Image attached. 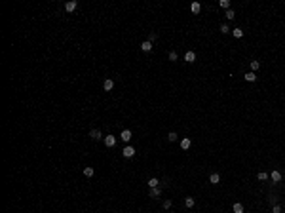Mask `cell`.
Here are the masks:
<instances>
[{
	"mask_svg": "<svg viewBox=\"0 0 285 213\" xmlns=\"http://www.w3.org/2000/svg\"><path fill=\"white\" fill-rule=\"evenodd\" d=\"M112 88H114V82H112L110 78H106L105 82H103V90H105V91H110Z\"/></svg>",
	"mask_w": 285,
	"mask_h": 213,
	"instance_id": "6",
	"label": "cell"
},
{
	"mask_svg": "<svg viewBox=\"0 0 285 213\" xmlns=\"http://www.w3.org/2000/svg\"><path fill=\"white\" fill-rule=\"evenodd\" d=\"M245 80H247V82H255V80H257V76H255V72H253V70L245 74Z\"/></svg>",
	"mask_w": 285,
	"mask_h": 213,
	"instance_id": "18",
	"label": "cell"
},
{
	"mask_svg": "<svg viewBox=\"0 0 285 213\" xmlns=\"http://www.w3.org/2000/svg\"><path fill=\"white\" fill-rule=\"evenodd\" d=\"M200 10H201L200 2H192V4H190V11H192V13H200Z\"/></svg>",
	"mask_w": 285,
	"mask_h": 213,
	"instance_id": "9",
	"label": "cell"
},
{
	"mask_svg": "<svg viewBox=\"0 0 285 213\" xmlns=\"http://www.w3.org/2000/svg\"><path fill=\"white\" fill-rule=\"evenodd\" d=\"M272 213H281V206H278V204H276L274 208H272Z\"/></svg>",
	"mask_w": 285,
	"mask_h": 213,
	"instance_id": "27",
	"label": "cell"
},
{
	"mask_svg": "<svg viewBox=\"0 0 285 213\" xmlns=\"http://www.w3.org/2000/svg\"><path fill=\"white\" fill-rule=\"evenodd\" d=\"M226 17H228V19H234V17H236L234 10H226Z\"/></svg>",
	"mask_w": 285,
	"mask_h": 213,
	"instance_id": "25",
	"label": "cell"
},
{
	"mask_svg": "<svg viewBox=\"0 0 285 213\" xmlns=\"http://www.w3.org/2000/svg\"><path fill=\"white\" fill-rule=\"evenodd\" d=\"M167 139H169V141H177V139H179V135H177L175 131H171V133L167 135Z\"/></svg>",
	"mask_w": 285,
	"mask_h": 213,
	"instance_id": "23",
	"label": "cell"
},
{
	"mask_svg": "<svg viewBox=\"0 0 285 213\" xmlns=\"http://www.w3.org/2000/svg\"><path fill=\"white\" fill-rule=\"evenodd\" d=\"M122 154H124V158H133V156H135V149H133V147H129V145H127L126 149L122 150Z\"/></svg>",
	"mask_w": 285,
	"mask_h": 213,
	"instance_id": "1",
	"label": "cell"
},
{
	"mask_svg": "<svg viewBox=\"0 0 285 213\" xmlns=\"http://www.w3.org/2000/svg\"><path fill=\"white\" fill-rule=\"evenodd\" d=\"M190 145H192V141H190V139H181V149L183 150H186V149H190Z\"/></svg>",
	"mask_w": 285,
	"mask_h": 213,
	"instance_id": "10",
	"label": "cell"
},
{
	"mask_svg": "<svg viewBox=\"0 0 285 213\" xmlns=\"http://www.w3.org/2000/svg\"><path fill=\"white\" fill-rule=\"evenodd\" d=\"M232 34H234V38H242L243 36V31L238 27V29H234V31H232Z\"/></svg>",
	"mask_w": 285,
	"mask_h": 213,
	"instance_id": "17",
	"label": "cell"
},
{
	"mask_svg": "<svg viewBox=\"0 0 285 213\" xmlns=\"http://www.w3.org/2000/svg\"><path fill=\"white\" fill-rule=\"evenodd\" d=\"M158 185H160V181L156 177H150V179H148V186H150V188H156Z\"/></svg>",
	"mask_w": 285,
	"mask_h": 213,
	"instance_id": "14",
	"label": "cell"
},
{
	"mask_svg": "<svg viewBox=\"0 0 285 213\" xmlns=\"http://www.w3.org/2000/svg\"><path fill=\"white\" fill-rule=\"evenodd\" d=\"M169 59H171V61H177V53H175V52H169Z\"/></svg>",
	"mask_w": 285,
	"mask_h": 213,
	"instance_id": "28",
	"label": "cell"
},
{
	"mask_svg": "<svg viewBox=\"0 0 285 213\" xmlns=\"http://www.w3.org/2000/svg\"><path fill=\"white\" fill-rule=\"evenodd\" d=\"M169 208H171V200H165L164 202V209H169Z\"/></svg>",
	"mask_w": 285,
	"mask_h": 213,
	"instance_id": "29",
	"label": "cell"
},
{
	"mask_svg": "<svg viewBox=\"0 0 285 213\" xmlns=\"http://www.w3.org/2000/svg\"><path fill=\"white\" fill-rule=\"evenodd\" d=\"M131 137H133V133L129 131V129H124V131H122V135H120V139L124 141V143H129V141H131Z\"/></svg>",
	"mask_w": 285,
	"mask_h": 213,
	"instance_id": "2",
	"label": "cell"
},
{
	"mask_svg": "<svg viewBox=\"0 0 285 213\" xmlns=\"http://www.w3.org/2000/svg\"><path fill=\"white\" fill-rule=\"evenodd\" d=\"M234 213H243V206H242V204H240V202H236V204H234Z\"/></svg>",
	"mask_w": 285,
	"mask_h": 213,
	"instance_id": "16",
	"label": "cell"
},
{
	"mask_svg": "<svg viewBox=\"0 0 285 213\" xmlns=\"http://www.w3.org/2000/svg\"><path fill=\"white\" fill-rule=\"evenodd\" d=\"M160 194H162V188H160V186H156V188H150V198H158Z\"/></svg>",
	"mask_w": 285,
	"mask_h": 213,
	"instance_id": "13",
	"label": "cell"
},
{
	"mask_svg": "<svg viewBox=\"0 0 285 213\" xmlns=\"http://www.w3.org/2000/svg\"><path fill=\"white\" fill-rule=\"evenodd\" d=\"M185 61H186V63H194V61H196V53L194 52H186L185 53Z\"/></svg>",
	"mask_w": 285,
	"mask_h": 213,
	"instance_id": "7",
	"label": "cell"
},
{
	"mask_svg": "<svg viewBox=\"0 0 285 213\" xmlns=\"http://www.w3.org/2000/svg\"><path fill=\"white\" fill-rule=\"evenodd\" d=\"M76 8H78V2H76V0H70V2H67V4H65V10L69 11V13H72Z\"/></svg>",
	"mask_w": 285,
	"mask_h": 213,
	"instance_id": "3",
	"label": "cell"
},
{
	"mask_svg": "<svg viewBox=\"0 0 285 213\" xmlns=\"http://www.w3.org/2000/svg\"><path fill=\"white\" fill-rule=\"evenodd\" d=\"M156 38H158V34H156V32H150V34H148V42H154Z\"/></svg>",
	"mask_w": 285,
	"mask_h": 213,
	"instance_id": "24",
	"label": "cell"
},
{
	"mask_svg": "<svg viewBox=\"0 0 285 213\" xmlns=\"http://www.w3.org/2000/svg\"><path fill=\"white\" fill-rule=\"evenodd\" d=\"M249 65H251V70H253V72H255V70H259V67H260V63H259V61H251Z\"/></svg>",
	"mask_w": 285,
	"mask_h": 213,
	"instance_id": "22",
	"label": "cell"
},
{
	"mask_svg": "<svg viewBox=\"0 0 285 213\" xmlns=\"http://www.w3.org/2000/svg\"><path fill=\"white\" fill-rule=\"evenodd\" d=\"M219 6H221L222 10H230V0H221V2H219Z\"/></svg>",
	"mask_w": 285,
	"mask_h": 213,
	"instance_id": "15",
	"label": "cell"
},
{
	"mask_svg": "<svg viewBox=\"0 0 285 213\" xmlns=\"http://www.w3.org/2000/svg\"><path fill=\"white\" fill-rule=\"evenodd\" d=\"M221 32H222V34H226V32H230L228 25H221Z\"/></svg>",
	"mask_w": 285,
	"mask_h": 213,
	"instance_id": "26",
	"label": "cell"
},
{
	"mask_svg": "<svg viewBox=\"0 0 285 213\" xmlns=\"http://www.w3.org/2000/svg\"><path fill=\"white\" fill-rule=\"evenodd\" d=\"M90 137L97 141V139H101V137H103V133H101L99 129H91V131H90Z\"/></svg>",
	"mask_w": 285,
	"mask_h": 213,
	"instance_id": "11",
	"label": "cell"
},
{
	"mask_svg": "<svg viewBox=\"0 0 285 213\" xmlns=\"http://www.w3.org/2000/svg\"><path fill=\"white\" fill-rule=\"evenodd\" d=\"M93 173H95L93 167H84V175L86 177H93Z\"/></svg>",
	"mask_w": 285,
	"mask_h": 213,
	"instance_id": "19",
	"label": "cell"
},
{
	"mask_svg": "<svg viewBox=\"0 0 285 213\" xmlns=\"http://www.w3.org/2000/svg\"><path fill=\"white\" fill-rule=\"evenodd\" d=\"M219 181H221V175H219V173H211V175H209V183H211V185H219Z\"/></svg>",
	"mask_w": 285,
	"mask_h": 213,
	"instance_id": "8",
	"label": "cell"
},
{
	"mask_svg": "<svg viewBox=\"0 0 285 213\" xmlns=\"http://www.w3.org/2000/svg\"><path fill=\"white\" fill-rule=\"evenodd\" d=\"M141 50H142V52H150V50H152V42H148V40H145V42L141 44Z\"/></svg>",
	"mask_w": 285,
	"mask_h": 213,
	"instance_id": "12",
	"label": "cell"
},
{
	"mask_svg": "<svg viewBox=\"0 0 285 213\" xmlns=\"http://www.w3.org/2000/svg\"><path fill=\"white\" fill-rule=\"evenodd\" d=\"M270 179H272L274 183H280V181H281V173H280L278 169H274L272 173H270Z\"/></svg>",
	"mask_w": 285,
	"mask_h": 213,
	"instance_id": "5",
	"label": "cell"
},
{
	"mask_svg": "<svg viewBox=\"0 0 285 213\" xmlns=\"http://www.w3.org/2000/svg\"><path fill=\"white\" fill-rule=\"evenodd\" d=\"M185 206H186V208H194V198H186V200H185Z\"/></svg>",
	"mask_w": 285,
	"mask_h": 213,
	"instance_id": "20",
	"label": "cell"
},
{
	"mask_svg": "<svg viewBox=\"0 0 285 213\" xmlns=\"http://www.w3.org/2000/svg\"><path fill=\"white\" fill-rule=\"evenodd\" d=\"M105 145L106 147H114V145H116V137H114V135H106L105 137Z\"/></svg>",
	"mask_w": 285,
	"mask_h": 213,
	"instance_id": "4",
	"label": "cell"
},
{
	"mask_svg": "<svg viewBox=\"0 0 285 213\" xmlns=\"http://www.w3.org/2000/svg\"><path fill=\"white\" fill-rule=\"evenodd\" d=\"M257 179H259V181H266V179H268V173H266V171H260L259 175H257Z\"/></svg>",
	"mask_w": 285,
	"mask_h": 213,
	"instance_id": "21",
	"label": "cell"
}]
</instances>
